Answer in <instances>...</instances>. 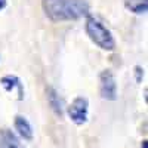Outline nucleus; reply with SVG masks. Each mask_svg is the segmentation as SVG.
Here are the masks:
<instances>
[{"mask_svg":"<svg viewBox=\"0 0 148 148\" xmlns=\"http://www.w3.org/2000/svg\"><path fill=\"white\" fill-rule=\"evenodd\" d=\"M47 102H49V105H51L52 111L58 117H62L64 116V104H62V99L59 98V95L56 93V90L53 88H49L47 89Z\"/></svg>","mask_w":148,"mask_h":148,"instance_id":"6","label":"nucleus"},{"mask_svg":"<svg viewBox=\"0 0 148 148\" xmlns=\"http://www.w3.org/2000/svg\"><path fill=\"white\" fill-rule=\"evenodd\" d=\"M125 6L136 15H144L148 9V0H125Z\"/></svg>","mask_w":148,"mask_h":148,"instance_id":"9","label":"nucleus"},{"mask_svg":"<svg viewBox=\"0 0 148 148\" xmlns=\"http://www.w3.org/2000/svg\"><path fill=\"white\" fill-rule=\"evenodd\" d=\"M6 3H8L6 0H0V10H3L6 8Z\"/></svg>","mask_w":148,"mask_h":148,"instance_id":"10","label":"nucleus"},{"mask_svg":"<svg viewBox=\"0 0 148 148\" xmlns=\"http://www.w3.org/2000/svg\"><path fill=\"white\" fill-rule=\"evenodd\" d=\"M141 148H148V142H147V141H142V145H141Z\"/></svg>","mask_w":148,"mask_h":148,"instance_id":"12","label":"nucleus"},{"mask_svg":"<svg viewBox=\"0 0 148 148\" xmlns=\"http://www.w3.org/2000/svg\"><path fill=\"white\" fill-rule=\"evenodd\" d=\"M86 33H88L89 39L96 46H99L104 51H114L116 40H114L113 34H111V31L96 18L89 16L86 19Z\"/></svg>","mask_w":148,"mask_h":148,"instance_id":"2","label":"nucleus"},{"mask_svg":"<svg viewBox=\"0 0 148 148\" xmlns=\"http://www.w3.org/2000/svg\"><path fill=\"white\" fill-rule=\"evenodd\" d=\"M99 93L102 99L114 101L117 99V83L114 74L110 70H104L99 76Z\"/></svg>","mask_w":148,"mask_h":148,"instance_id":"3","label":"nucleus"},{"mask_svg":"<svg viewBox=\"0 0 148 148\" xmlns=\"http://www.w3.org/2000/svg\"><path fill=\"white\" fill-rule=\"evenodd\" d=\"M0 148H24L9 129H0Z\"/></svg>","mask_w":148,"mask_h":148,"instance_id":"7","label":"nucleus"},{"mask_svg":"<svg viewBox=\"0 0 148 148\" xmlns=\"http://www.w3.org/2000/svg\"><path fill=\"white\" fill-rule=\"evenodd\" d=\"M15 129L18 130V133L24 139H27V141L33 139V129H31V125L28 123V120L25 117H22V116L15 117Z\"/></svg>","mask_w":148,"mask_h":148,"instance_id":"8","label":"nucleus"},{"mask_svg":"<svg viewBox=\"0 0 148 148\" xmlns=\"http://www.w3.org/2000/svg\"><path fill=\"white\" fill-rule=\"evenodd\" d=\"M136 74H138V82H141V68L136 67Z\"/></svg>","mask_w":148,"mask_h":148,"instance_id":"11","label":"nucleus"},{"mask_svg":"<svg viewBox=\"0 0 148 148\" xmlns=\"http://www.w3.org/2000/svg\"><path fill=\"white\" fill-rule=\"evenodd\" d=\"M42 6L46 16L55 22L76 21L89 15L86 0H43Z\"/></svg>","mask_w":148,"mask_h":148,"instance_id":"1","label":"nucleus"},{"mask_svg":"<svg viewBox=\"0 0 148 148\" xmlns=\"http://www.w3.org/2000/svg\"><path fill=\"white\" fill-rule=\"evenodd\" d=\"M0 84L8 93H18V99L24 98V89H22V83L16 76H5L0 79Z\"/></svg>","mask_w":148,"mask_h":148,"instance_id":"5","label":"nucleus"},{"mask_svg":"<svg viewBox=\"0 0 148 148\" xmlns=\"http://www.w3.org/2000/svg\"><path fill=\"white\" fill-rule=\"evenodd\" d=\"M88 110H89L88 99L83 96H77L68 108V116L76 125L80 126V125L88 121Z\"/></svg>","mask_w":148,"mask_h":148,"instance_id":"4","label":"nucleus"}]
</instances>
